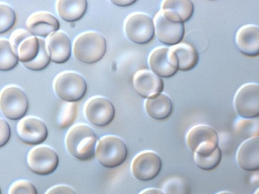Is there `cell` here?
<instances>
[{
	"instance_id": "6da1fadb",
	"label": "cell",
	"mask_w": 259,
	"mask_h": 194,
	"mask_svg": "<svg viewBox=\"0 0 259 194\" xmlns=\"http://www.w3.org/2000/svg\"><path fill=\"white\" fill-rule=\"evenodd\" d=\"M97 137L93 130L84 124H77L67 133L65 144L68 152L76 159L85 161L95 154Z\"/></svg>"
},
{
	"instance_id": "7a4b0ae2",
	"label": "cell",
	"mask_w": 259,
	"mask_h": 194,
	"mask_svg": "<svg viewBox=\"0 0 259 194\" xmlns=\"http://www.w3.org/2000/svg\"><path fill=\"white\" fill-rule=\"evenodd\" d=\"M104 37L96 32H88L79 36L73 48L75 58L81 62L91 64L98 62L106 52Z\"/></svg>"
},
{
	"instance_id": "3957f363",
	"label": "cell",
	"mask_w": 259,
	"mask_h": 194,
	"mask_svg": "<svg viewBox=\"0 0 259 194\" xmlns=\"http://www.w3.org/2000/svg\"><path fill=\"white\" fill-rule=\"evenodd\" d=\"M95 155L102 166L113 168L124 162L127 156V150L125 143L120 137L106 135L98 142Z\"/></svg>"
},
{
	"instance_id": "277c9868",
	"label": "cell",
	"mask_w": 259,
	"mask_h": 194,
	"mask_svg": "<svg viewBox=\"0 0 259 194\" xmlns=\"http://www.w3.org/2000/svg\"><path fill=\"white\" fill-rule=\"evenodd\" d=\"M219 135L215 130L206 125L191 128L186 136V142L194 154L204 156L212 153L219 147Z\"/></svg>"
},
{
	"instance_id": "5b68a950",
	"label": "cell",
	"mask_w": 259,
	"mask_h": 194,
	"mask_svg": "<svg viewBox=\"0 0 259 194\" xmlns=\"http://www.w3.org/2000/svg\"><path fill=\"white\" fill-rule=\"evenodd\" d=\"M124 28L128 39L139 44H146L152 40L155 31L151 18L141 12L134 13L128 16Z\"/></svg>"
},
{
	"instance_id": "8992f818",
	"label": "cell",
	"mask_w": 259,
	"mask_h": 194,
	"mask_svg": "<svg viewBox=\"0 0 259 194\" xmlns=\"http://www.w3.org/2000/svg\"><path fill=\"white\" fill-rule=\"evenodd\" d=\"M85 80L78 73L66 72L56 79L54 89L57 96L62 100L74 103L81 100L87 91Z\"/></svg>"
},
{
	"instance_id": "52a82bcc",
	"label": "cell",
	"mask_w": 259,
	"mask_h": 194,
	"mask_svg": "<svg viewBox=\"0 0 259 194\" xmlns=\"http://www.w3.org/2000/svg\"><path fill=\"white\" fill-rule=\"evenodd\" d=\"M234 105L237 114L243 118H256L259 116V84L247 83L237 91Z\"/></svg>"
},
{
	"instance_id": "ba28073f",
	"label": "cell",
	"mask_w": 259,
	"mask_h": 194,
	"mask_svg": "<svg viewBox=\"0 0 259 194\" xmlns=\"http://www.w3.org/2000/svg\"><path fill=\"white\" fill-rule=\"evenodd\" d=\"M28 102L25 93L19 87H8L2 92L0 108L3 115L12 120L22 118L26 113Z\"/></svg>"
},
{
	"instance_id": "9c48e42d",
	"label": "cell",
	"mask_w": 259,
	"mask_h": 194,
	"mask_svg": "<svg viewBox=\"0 0 259 194\" xmlns=\"http://www.w3.org/2000/svg\"><path fill=\"white\" fill-rule=\"evenodd\" d=\"M27 162L29 168L34 173L47 175L56 169L59 157L52 148L46 146H39L29 152Z\"/></svg>"
},
{
	"instance_id": "30bf717a",
	"label": "cell",
	"mask_w": 259,
	"mask_h": 194,
	"mask_svg": "<svg viewBox=\"0 0 259 194\" xmlns=\"http://www.w3.org/2000/svg\"><path fill=\"white\" fill-rule=\"evenodd\" d=\"M162 162L160 157L152 151L139 153L133 159L131 171L137 179L147 181L155 178L160 172Z\"/></svg>"
},
{
	"instance_id": "8fae6325",
	"label": "cell",
	"mask_w": 259,
	"mask_h": 194,
	"mask_svg": "<svg viewBox=\"0 0 259 194\" xmlns=\"http://www.w3.org/2000/svg\"><path fill=\"white\" fill-rule=\"evenodd\" d=\"M85 115L92 124L99 127L109 125L115 116V108L108 99L97 96L90 99L85 104Z\"/></svg>"
},
{
	"instance_id": "7c38bea8",
	"label": "cell",
	"mask_w": 259,
	"mask_h": 194,
	"mask_svg": "<svg viewBox=\"0 0 259 194\" xmlns=\"http://www.w3.org/2000/svg\"><path fill=\"white\" fill-rule=\"evenodd\" d=\"M149 64L153 73L163 78L172 77L179 70L177 57L171 47L155 48L149 56Z\"/></svg>"
},
{
	"instance_id": "4fadbf2b",
	"label": "cell",
	"mask_w": 259,
	"mask_h": 194,
	"mask_svg": "<svg viewBox=\"0 0 259 194\" xmlns=\"http://www.w3.org/2000/svg\"><path fill=\"white\" fill-rule=\"evenodd\" d=\"M154 23L157 37L164 44L174 46L183 39L185 32L184 24L167 18L161 10L155 15Z\"/></svg>"
},
{
	"instance_id": "5bb4252c",
	"label": "cell",
	"mask_w": 259,
	"mask_h": 194,
	"mask_svg": "<svg viewBox=\"0 0 259 194\" xmlns=\"http://www.w3.org/2000/svg\"><path fill=\"white\" fill-rule=\"evenodd\" d=\"M20 140L28 145H37L44 142L48 134L47 128L42 121L34 117L22 118L17 126Z\"/></svg>"
},
{
	"instance_id": "9a60e30c",
	"label": "cell",
	"mask_w": 259,
	"mask_h": 194,
	"mask_svg": "<svg viewBox=\"0 0 259 194\" xmlns=\"http://www.w3.org/2000/svg\"><path fill=\"white\" fill-rule=\"evenodd\" d=\"M136 92L144 98H149L161 93L164 88L163 80L153 72L143 69L138 71L133 78Z\"/></svg>"
},
{
	"instance_id": "2e32d148",
	"label": "cell",
	"mask_w": 259,
	"mask_h": 194,
	"mask_svg": "<svg viewBox=\"0 0 259 194\" xmlns=\"http://www.w3.org/2000/svg\"><path fill=\"white\" fill-rule=\"evenodd\" d=\"M236 43L243 55L248 57L259 56V27L253 24L241 27L236 34Z\"/></svg>"
},
{
	"instance_id": "e0dca14e",
	"label": "cell",
	"mask_w": 259,
	"mask_h": 194,
	"mask_svg": "<svg viewBox=\"0 0 259 194\" xmlns=\"http://www.w3.org/2000/svg\"><path fill=\"white\" fill-rule=\"evenodd\" d=\"M238 166L247 172L259 171V137L244 140L236 153Z\"/></svg>"
},
{
	"instance_id": "ac0fdd59",
	"label": "cell",
	"mask_w": 259,
	"mask_h": 194,
	"mask_svg": "<svg viewBox=\"0 0 259 194\" xmlns=\"http://www.w3.org/2000/svg\"><path fill=\"white\" fill-rule=\"evenodd\" d=\"M26 25L31 34L43 37L57 32L60 27L58 19L51 14L45 12L32 14L28 18Z\"/></svg>"
},
{
	"instance_id": "d6986e66",
	"label": "cell",
	"mask_w": 259,
	"mask_h": 194,
	"mask_svg": "<svg viewBox=\"0 0 259 194\" xmlns=\"http://www.w3.org/2000/svg\"><path fill=\"white\" fill-rule=\"evenodd\" d=\"M47 46L52 61L57 64L66 62L70 58L71 44L68 36L62 31H57L49 35Z\"/></svg>"
},
{
	"instance_id": "ffe728a7",
	"label": "cell",
	"mask_w": 259,
	"mask_h": 194,
	"mask_svg": "<svg viewBox=\"0 0 259 194\" xmlns=\"http://www.w3.org/2000/svg\"><path fill=\"white\" fill-rule=\"evenodd\" d=\"M161 10L169 20L183 23L192 17L194 5L189 0L164 1Z\"/></svg>"
},
{
	"instance_id": "44dd1931",
	"label": "cell",
	"mask_w": 259,
	"mask_h": 194,
	"mask_svg": "<svg viewBox=\"0 0 259 194\" xmlns=\"http://www.w3.org/2000/svg\"><path fill=\"white\" fill-rule=\"evenodd\" d=\"M145 109L147 114L156 120H163L171 114L172 103L168 95L159 93L146 100Z\"/></svg>"
},
{
	"instance_id": "7402d4cb",
	"label": "cell",
	"mask_w": 259,
	"mask_h": 194,
	"mask_svg": "<svg viewBox=\"0 0 259 194\" xmlns=\"http://www.w3.org/2000/svg\"><path fill=\"white\" fill-rule=\"evenodd\" d=\"M87 7L88 2L85 0H60L57 3V11L63 20L74 22L82 18Z\"/></svg>"
},
{
	"instance_id": "603a6c76",
	"label": "cell",
	"mask_w": 259,
	"mask_h": 194,
	"mask_svg": "<svg viewBox=\"0 0 259 194\" xmlns=\"http://www.w3.org/2000/svg\"><path fill=\"white\" fill-rule=\"evenodd\" d=\"M171 48L177 57L179 70L189 71L193 69L197 64L198 54L191 45L181 43L172 46Z\"/></svg>"
},
{
	"instance_id": "cb8c5ba5",
	"label": "cell",
	"mask_w": 259,
	"mask_h": 194,
	"mask_svg": "<svg viewBox=\"0 0 259 194\" xmlns=\"http://www.w3.org/2000/svg\"><path fill=\"white\" fill-rule=\"evenodd\" d=\"M40 50V38L32 35L20 43L16 53L23 64L33 62L38 56Z\"/></svg>"
},
{
	"instance_id": "d4e9b609",
	"label": "cell",
	"mask_w": 259,
	"mask_h": 194,
	"mask_svg": "<svg viewBox=\"0 0 259 194\" xmlns=\"http://www.w3.org/2000/svg\"><path fill=\"white\" fill-rule=\"evenodd\" d=\"M234 129L237 135L245 140L259 137V119L239 118L235 123Z\"/></svg>"
},
{
	"instance_id": "484cf974",
	"label": "cell",
	"mask_w": 259,
	"mask_h": 194,
	"mask_svg": "<svg viewBox=\"0 0 259 194\" xmlns=\"http://www.w3.org/2000/svg\"><path fill=\"white\" fill-rule=\"evenodd\" d=\"M19 58L10 41L0 40V70L6 71L13 69L17 64Z\"/></svg>"
},
{
	"instance_id": "4316f807",
	"label": "cell",
	"mask_w": 259,
	"mask_h": 194,
	"mask_svg": "<svg viewBox=\"0 0 259 194\" xmlns=\"http://www.w3.org/2000/svg\"><path fill=\"white\" fill-rule=\"evenodd\" d=\"M222 152L219 147L212 153L201 156L194 154V160L200 169L205 171H210L217 167L221 162Z\"/></svg>"
},
{
	"instance_id": "83f0119b",
	"label": "cell",
	"mask_w": 259,
	"mask_h": 194,
	"mask_svg": "<svg viewBox=\"0 0 259 194\" xmlns=\"http://www.w3.org/2000/svg\"><path fill=\"white\" fill-rule=\"evenodd\" d=\"M77 111V106L75 103L67 102L61 107L58 118V125L62 129L68 127L74 121Z\"/></svg>"
},
{
	"instance_id": "f1b7e54d",
	"label": "cell",
	"mask_w": 259,
	"mask_h": 194,
	"mask_svg": "<svg viewBox=\"0 0 259 194\" xmlns=\"http://www.w3.org/2000/svg\"><path fill=\"white\" fill-rule=\"evenodd\" d=\"M162 188L165 194H189L190 191L187 182L179 177L169 178L163 183Z\"/></svg>"
},
{
	"instance_id": "f546056e",
	"label": "cell",
	"mask_w": 259,
	"mask_h": 194,
	"mask_svg": "<svg viewBox=\"0 0 259 194\" xmlns=\"http://www.w3.org/2000/svg\"><path fill=\"white\" fill-rule=\"evenodd\" d=\"M40 50L37 57L30 63L23 65L27 69L33 71H39L46 68L51 60L47 43L42 38H40Z\"/></svg>"
},
{
	"instance_id": "4dcf8cb0",
	"label": "cell",
	"mask_w": 259,
	"mask_h": 194,
	"mask_svg": "<svg viewBox=\"0 0 259 194\" xmlns=\"http://www.w3.org/2000/svg\"><path fill=\"white\" fill-rule=\"evenodd\" d=\"M16 14L13 9L6 4H0V33H5L14 25Z\"/></svg>"
},
{
	"instance_id": "1f68e13d",
	"label": "cell",
	"mask_w": 259,
	"mask_h": 194,
	"mask_svg": "<svg viewBox=\"0 0 259 194\" xmlns=\"http://www.w3.org/2000/svg\"><path fill=\"white\" fill-rule=\"evenodd\" d=\"M8 194H37V192L30 181L21 179L15 181L11 184Z\"/></svg>"
},
{
	"instance_id": "d6a6232c",
	"label": "cell",
	"mask_w": 259,
	"mask_h": 194,
	"mask_svg": "<svg viewBox=\"0 0 259 194\" xmlns=\"http://www.w3.org/2000/svg\"><path fill=\"white\" fill-rule=\"evenodd\" d=\"M32 35L29 31L23 29H18L13 31L11 35L10 42L15 52H16L19 45L23 40Z\"/></svg>"
},
{
	"instance_id": "836d02e7",
	"label": "cell",
	"mask_w": 259,
	"mask_h": 194,
	"mask_svg": "<svg viewBox=\"0 0 259 194\" xmlns=\"http://www.w3.org/2000/svg\"><path fill=\"white\" fill-rule=\"evenodd\" d=\"M0 146H5L9 141L11 135V129L9 124L2 118L0 119Z\"/></svg>"
},
{
	"instance_id": "e575fe53",
	"label": "cell",
	"mask_w": 259,
	"mask_h": 194,
	"mask_svg": "<svg viewBox=\"0 0 259 194\" xmlns=\"http://www.w3.org/2000/svg\"><path fill=\"white\" fill-rule=\"evenodd\" d=\"M45 194H77V193L69 186L57 185L49 189Z\"/></svg>"
},
{
	"instance_id": "d590c367",
	"label": "cell",
	"mask_w": 259,
	"mask_h": 194,
	"mask_svg": "<svg viewBox=\"0 0 259 194\" xmlns=\"http://www.w3.org/2000/svg\"><path fill=\"white\" fill-rule=\"evenodd\" d=\"M110 2L115 5L120 7L131 6L136 2V0H111Z\"/></svg>"
},
{
	"instance_id": "8d00e7d4",
	"label": "cell",
	"mask_w": 259,
	"mask_h": 194,
	"mask_svg": "<svg viewBox=\"0 0 259 194\" xmlns=\"http://www.w3.org/2000/svg\"><path fill=\"white\" fill-rule=\"evenodd\" d=\"M139 194H165L164 192L155 188H148L144 189Z\"/></svg>"
},
{
	"instance_id": "74e56055",
	"label": "cell",
	"mask_w": 259,
	"mask_h": 194,
	"mask_svg": "<svg viewBox=\"0 0 259 194\" xmlns=\"http://www.w3.org/2000/svg\"><path fill=\"white\" fill-rule=\"evenodd\" d=\"M216 194H234L228 191H222L217 193Z\"/></svg>"
},
{
	"instance_id": "f35d334b",
	"label": "cell",
	"mask_w": 259,
	"mask_h": 194,
	"mask_svg": "<svg viewBox=\"0 0 259 194\" xmlns=\"http://www.w3.org/2000/svg\"><path fill=\"white\" fill-rule=\"evenodd\" d=\"M254 194H259V188L255 190Z\"/></svg>"
},
{
	"instance_id": "ab89813d",
	"label": "cell",
	"mask_w": 259,
	"mask_h": 194,
	"mask_svg": "<svg viewBox=\"0 0 259 194\" xmlns=\"http://www.w3.org/2000/svg\"><path fill=\"white\" fill-rule=\"evenodd\" d=\"M254 178H259V175H256L255 176V177H254Z\"/></svg>"
}]
</instances>
